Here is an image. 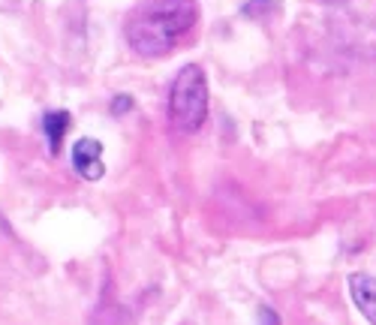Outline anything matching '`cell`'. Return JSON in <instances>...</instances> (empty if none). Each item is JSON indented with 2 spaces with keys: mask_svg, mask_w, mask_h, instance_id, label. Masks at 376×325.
Listing matches in <instances>:
<instances>
[{
  "mask_svg": "<svg viewBox=\"0 0 376 325\" xmlns=\"http://www.w3.org/2000/svg\"><path fill=\"white\" fill-rule=\"evenodd\" d=\"M70 124H72L70 112H45L42 133H45V139H49V151L51 153H60V144H63V135H67Z\"/></svg>",
  "mask_w": 376,
  "mask_h": 325,
  "instance_id": "obj_5",
  "label": "cell"
},
{
  "mask_svg": "<svg viewBox=\"0 0 376 325\" xmlns=\"http://www.w3.org/2000/svg\"><path fill=\"white\" fill-rule=\"evenodd\" d=\"M133 108V97H115L112 99V115H124Z\"/></svg>",
  "mask_w": 376,
  "mask_h": 325,
  "instance_id": "obj_7",
  "label": "cell"
},
{
  "mask_svg": "<svg viewBox=\"0 0 376 325\" xmlns=\"http://www.w3.org/2000/svg\"><path fill=\"white\" fill-rule=\"evenodd\" d=\"M350 292H352L355 307L364 313V319L376 325V277L364 274V271H355L350 277Z\"/></svg>",
  "mask_w": 376,
  "mask_h": 325,
  "instance_id": "obj_4",
  "label": "cell"
},
{
  "mask_svg": "<svg viewBox=\"0 0 376 325\" xmlns=\"http://www.w3.org/2000/svg\"><path fill=\"white\" fill-rule=\"evenodd\" d=\"M196 0H157L126 24V42L142 58H163L196 27Z\"/></svg>",
  "mask_w": 376,
  "mask_h": 325,
  "instance_id": "obj_1",
  "label": "cell"
},
{
  "mask_svg": "<svg viewBox=\"0 0 376 325\" xmlns=\"http://www.w3.org/2000/svg\"><path fill=\"white\" fill-rule=\"evenodd\" d=\"M72 169L85 181H99L106 175L103 166V144L97 139H79L72 144Z\"/></svg>",
  "mask_w": 376,
  "mask_h": 325,
  "instance_id": "obj_3",
  "label": "cell"
},
{
  "mask_svg": "<svg viewBox=\"0 0 376 325\" xmlns=\"http://www.w3.org/2000/svg\"><path fill=\"white\" fill-rule=\"evenodd\" d=\"M169 117L181 133H199L208 121V78L205 69L187 63L169 90Z\"/></svg>",
  "mask_w": 376,
  "mask_h": 325,
  "instance_id": "obj_2",
  "label": "cell"
},
{
  "mask_svg": "<svg viewBox=\"0 0 376 325\" xmlns=\"http://www.w3.org/2000/svg\"><path fill=\"white\" fill-rule=\"evenodd\" d=\"M268 12H277V0H247L241 6V15L247 18H265Z\"/></svg>",
  "mask_w": 376,
  "mask_h": 325,
  "instance_id": "obj_6",
  "label": "cell"
},
{
  "mask_svg": "<svg viewBox=\"0 0 376 325\" xmlns=\"http://www.w3.org/2000/svg\"><path fill=\"white\" fill-rule=\"evenodd\" d=\"M259 325H280V316L271 310V307H262L259 310Z\"/></svg>",
  "mask_w": 376,
  "mask_h": 325,
  "instance_id": "obj_8",
  "label": "cell"
},
{
  "mask_svg": "<svg viewBox=\"0 0 376 325\" xmlns=\"http://www.w3.org/2000/svg\"><path fill=\"white\" fill-rule=\"evenodd\" d=\"M322 3H328V6H341V3H346V0H322Z\"/></svg>",
  "mask_w": 376,
  "mask_h": 325,
  "instance_id": "obj_9",
  "label": "cell"
}]
</instances>
